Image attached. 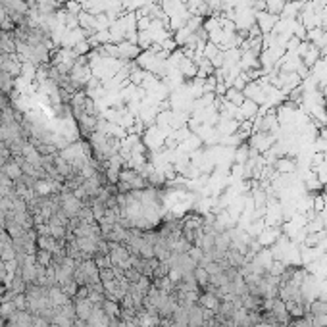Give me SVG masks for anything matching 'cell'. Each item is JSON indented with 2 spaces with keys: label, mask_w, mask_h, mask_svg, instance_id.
Returning <instances> with one entry per match:
<instances>
[{
  "label": "cell",
  "mask_w": 327,
  "mask_h": 327,
  "mask_svg": "<svg viewBox=\"0 0 327 327\" xmlns=\"http://www.w3.org/2000/svg\"><path fill=\"white\" fill-rule=\"evenodd\" d=\"M198 304L214 314H218L219 310V304H221V298H218L216 294L208 293V291H200V296H198Z\"/></svg>",
  "instance_id": "obj_1"
},
{
  "label": "cell",
  "mask_w": 327,
  "mask_h": 327,
  "mask_svg": "<svg viewBox=\"0 0 327 327\" xmlns=\"http://www.w3.org/2000/svg\"><path fill=\"white\" fill-rule=\"evenodd\" d=\"M73 304H75V316H77L79 320H83V322H89V318H91V314H93V310H95V304H93L89 298L73 300Z\"/></svg>",
  "instance_id": "obj_2"
},
{
  "label": "cell",
  "mask_w": 327,
  "mask_h": 327,
  "mask_svg": "<svg viewBox=\"0 0 327 327\" xmlns=\"http://www.w3.org/2000/svg\"><path fill=\"white\" fill-rule=\"evenodd\" d=\"M2 171H4V175L8 177V179H12V181H17L21 175H23V169H21V164L17 162V160H10V162L6 164L4 167H2Z\"/></svg>",
  "instance_id": "obj_3"
},
{
  "label": "cell",
  "mask_w": 327,
  "mask_h": 327,
  "mask_svg": "<svg viewBox=\"0 0 327 327\" xmlns=\"http://www.w3.org/2000/svg\"><path fill=\"white\" fill-rule=\"evenodd\" d=\"M49 298H50V304L54 306V308H60V306H64V304H67L71 298L69 296H65L64 294V291L56 285L52 289H49Z\"/></svg>",
  "instance_id": "obj_4"
},
{
  "label": "cell",
  "mask_w": 327,
  "mask_h": 327,
  "mask_svg": "<svg viewBox=\"0 0 327 327\" xmlns=\"http://www.w3.org/2000/svg\"><path fill=\"white\" fill-rule=\"evenodd\" d=\"M100 306H102V310H104V314H106L108 318H119V316H121V306H119V302H115V300L104 298Z\"/></svg>",
  "instance_id": "obj_5"
},
{
  "label": "cell",
  "mask_w": 327,
  "mask_h": 327,
  "mask_svg": "<svg viewBox=\"0 0 327 327\" xmlns=\"http://www.w3.org/2000/svg\"><path fill=\"white\" fill-rule=\"evenodd\" d=\"M35 260H37V264H39V266H43V268H50V266H52V262H54V254H52V252H49V250L39 248V250L35 252Z\"/></svg>",
  "instance_id": "obj_6"
},
{
  "label": "cell",
  "mask_w": 327,
  "mask_h": 327,
  "mask_svg": "<svg viewBox=\"0 0 327 327\" xmlns=\"http://www.w3.org/2000/svg\"><path fill=\"white\" fill-rule=\"evenodd\" d=\"M195 279H196V283H198V287H200V291L210 283V273L206 272V268L204 266H196L195 268Z\"/></svg>",
  "instance_id": "obj_7"
},
{
  "label": "cell",
  "mask_w": 327,
  "mask_h": 327,
  "mask_svg": "<svg viewBox=\"0 0 327 327\" xmlns=\"http://www.w3.org/2000/svg\"><path fill=\"white\" fill-rule=\"evenodd\" d=\"M14 312H17V310H16V304L12 300H2L0 302V318L2 320H8Z\"/></svg>",
  "instance_id": "obj_8"
},
{
  "label": "cell",
  "mask_w": 327,
  "mask_h": 327,
  "mask_svg": "<svg viewBox=\"0 0 327 327\" xmlns=\"http://www.w3.org/2000/svg\"><path fill=\"white\" fill-rule=\"evenodd\" d=\"M10 160H12V150H10V147H8V143L0 141V167H4Z\"/></svg>",
  "instance_id": "obj_9"
},
{
  "label": "cell",
  "mask_w": 327,
  "mask_h": 327,
  "mask_svg": "<svg viewBox=\"0 0 327 327\" xmlns=\"http://www.w3.org/2000/svg\"><path fill=\"white\" fill-rule=\"evenodd\" d=\"M115 279V273H114V268H104L100 270V281L106 283V281H114Z\"/></svg>",
  "instance_id": "obj_10"
},
{
  "label": "cell",
  "mask_w": 327,
  "mask_h": 327,
  "mask_svg": "<svg viewBox=\"0 0 327 327\" xmlns=\"http://www.w3.org/2000/svg\"><path fill=\"white\" fill-rule=\"evenodd\" d=\"M277 167H279L281 171H293V169H294V164H293V160H279V162H277Z\"/></svg>",
  "instance_id": "obj_11"
}]
</instances>
